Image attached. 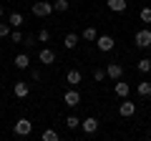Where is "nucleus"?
Returning a JSON list of instances; mask_svg holds the SVG:
<instances>
[{
  "label": "nucleus",
  "mask_w": 151,
  "mask_h": 141,
  "mask_svg": "<svg viewBox=\"0 0 151 141\" xmlns=\"http://www.w3.org/2000/svg\"><path fill=\"white\" fill-rule=\"evenodd\" d=\"M33 15L35 18H48L50 13H53V3H45V0H40V3H33Z\"/></svg>",
  "instance_id": "1"
},
{
  "label": "nucleus",
  "mask_w": 151,
  "mask_h": 141,
  "mask_svg": "<svg viewBox=\"0 0 151 141\" xmlns=\"http://www.w3.org/2000/svg\"><path fill=\"white\" fill-rule=\"evenodd\" d=\"M136 48H151V30H136Z\"/></svg>",
  "instance_id": "2"
},
{
  "label": "nucleus",
  "mask_w": 151,
  "mask_h": 141,
  "mask_svg": "<svg viewBox=\"0 0 151 141\" xmlns=\"http://www.w3.org/2000/svg\"><path fill=\"white\" fill-rule=\"evenodd\" d=\"M96 45H98V50H103V53H108V50H113V45H116V40H113L111 35H98V38H96Z\"/></svg>",
  "instance_id": "3"
},
{
  "label": "nucleus",
  "mask_w": 151,
  "mask_h": 141,
  "mask_svg": "<svg viewBox=\"0 0 151 141\" xmlns=\"http://www.w3.org/2000/svg\"><path fill=\"white\" fill-rule=\"evenodd\" d=\"M63 101H65V106L76 109V106L81 103V93L76 91V88H70V91H65V93H63Z\"/></svg>",
  "instance_id": "4"
},
{
  "label": "nucleus",
  "mask_w": 151,
  "mask_h": 141,
  "mask_svg": "<svg viewBox=\"0 0 151 141\" xmlns=\"http://www.w3.org/2000/svg\"><path fill=\"white\" fill-rule=\"evenodd\" d=\"M33 131V124L28 119H18L15 121V136H28Z\"/></svg>",
  "instance_id": "5"
},
{
  "label": "nucleus",
  "mask_w": 151,
  "mask_h": 141,
  "mask_svg": "<svg viewBox=\"0 0 151 141\" xmlns=\"http://www.w3.org/2000/svg\"><path fill=\"white\" fill-rule=\"evenodd\" d=\"M106 76L113 78V81H119V78L124 76V65H121V63H108L106 65Z\"/></svg>",
  "instance_id": "6"
},
{
  "label": "nucleus",
  "mask_w": 151,
  "mask_h": 141,
  "mask_svg": "<svg viewBox=\"0 0 151 141\" xmlns=\"http://www.w3.org/2000/svg\"><path fill=\"white\" fill-rule=\"evenodd\" d=\"M119 114L124 116V119L134 116V114H136V103H134V101H129V98H124V103L119 106Z\"/></svg>",
  "instance_id": "7"
},
{
  "label": "nucleus",
  "mask_w": 151,
  "mask_h": 141,
  "mask_svg": "<svg viewBox=\"0 0 151 141\" xmlns=\"http://www.w3.org/2000/svg\"><path fill=\"white\" fill-rule=\"evenodd\" d=\"M38 60H40L43 65H53V63H55V53H53L50 48H43L40 53H38Z\"/></svg>",
  "instance_id": "8"
},
{
  "label": "nucleus",
  "mask_w": 151,
  "mask_h": 141,
  "mask_svg": "<svg viewBox=\"0 0 151 141\" xmlns=\"http://www.w3.org/2000/svg\"><path fill=\"white\" fill-rule=\"evenodd\" d=\"M81 129L86 131V134H96V131H98V121L93 119V116H88V119L81 121Z\"/></svg>",
  "instance_id": "9"
},
{
  "label": "nucleus",
  "mask_w": 151,
  "mask_h": 141,
  "mask_svg": "<svg viewBox=\"0 0 151 141\" xmlns=\"http://www.w3.org/2000/svg\"><path fill=\"white\" fill-rule=\"evenodd\" d=\"M129 93H131V86L119 78V81H116V96H119V98H129Z\"/></svg>",
  "instance_id": "10"
},
{
  "label": "nucleus",
  "mask_w": 151,
  "mask_h": 141,
  "mask_svg": "<svg viewBox=\"0 0 151 141\" xmlns=\"http://www.w3.org/2000/svg\"><path fill=\"white\" fill-rule=\"evenodd\" d=\"M15 98H28V93H30V88H28V83H23V81H15Z\"/></svg>",
  "instance_id": "11"
},
{
  "label": "nucleus",
  "mask_w": 151,
  "mask_h": 141,
  "mask_svg": "<svg viewBox=\"0 0 151 141\" xmlns=\"http://www.w3.org/2000/svg\"><path fill=\"white\" fill-rule=\"evenodd\" d=\"M106 5L111 8L113 13H124V10H126V5H129V3H126V0H106Z\"/></svg>",
  "instance_id": "12"
},
{
  "label": "nucleus",
  "mask_w": 151,
  "mask_h": 141,
  "mask_svg": "<svg viewBox=\"0 0 151 141\" xmlns=\"http://www.w3.org/2000/svg\"><path fill=\"white\" fill-rule=\"evenodd\" d=\"M136 93L144 96V98H149L151 96V83L149 81H139V83H136Z\"/></svg>",
  "instance_id": "13"
},
{
  "label": "nucleus",
  "mask_w": 151,
  "mask_h": 141,
  "mask_svg": "<svg viewBox=\"0 0 151 141\" xmlns=\"http://www.w3.org/2000/svg\"><path fill=\"white\" fill-rule=\"evenodd\" d=\"M28 65H30V58H28L25 53H18V55H15V68H18V70H25Z\"/></svg>",
  "instance_id": "14"
},
{
  "label": "nucleus",
  "mask_w": 151,
  "mask_h": 141,
  "mask_svg": "<svg viewBox=\"0 0 151 141\" xmlns=\"http://www.w3.org/2000/svg\"><path fill=\"white\" fill-rule=\"evenodd\" d=\"M81 78H83V76H81V70H76V68H73V70H68L65 81H68L70 86H78V83H81Z\"/></svg>",
  "instance_id": "15"
},
{
  "label": "nucleus",
  "mask_w": 151,
  "mask_h": 141,
  "mask_svg": "<svg viewBox=\"0 0 151 141\" xmlns=\"http://www.w3.org/2000/svg\"><path fill=\"white\" fill-rule=\"evenodd\" d=\"M63 45H65L68 50H73L76 45H78V35H76V33H68V35L63 38Z\"/></svg>",
  "instance_id": "16"
},
{
  "label": "nucleus",
  "mask_w": 151,
  "mask_h": 141,
  "mask_svg": "<svg viewBox=\"0 0 151 141\" xmlns=\"http://www.w3.org/2000/svg\"><path fill=\"white\" fill-rule=\"evenodd\" d=\"M8 23H10V28H20L23 25V13H10Z\"/></svg>",
  "instance_id": "17"
},
{
  "label": "nucleus",
  "mask_w": 151,
  "mask_h": 141,
  "mask_svg": "<svg viewBox=\"0 0 151 141\" xmlns=\"http://www.w3.org/2000/svg\"><path fill=\"white\" fill-rule=\"evenodd\" d=\"M40 139H43V141H58L60 136H58V131H55V129H45L43 134H40Z\"/></svg>",
  "instance_id": "18"
},
{
  "label": "nucleus",
  "mask_w": 151,
  "mask_h": 141,
  "mask_svg": "<svg viewBox=\"0 0 151 141\" xmlns=\"http://www.w3.org/2000/svg\"><path fill=\"white\" fill-rule=\"evenodd\" d=\"M136 68H139L141 73H151V58H141L139 63H136Z\"/></svg>",
  "instance_id": "19"
},
{
  "label": "nucleus",
  "mask_w": 151,
  "mask_h": 141,
  "mask_svg": "<svg viewBox=\"0 0 151 141\" xmlns=\"http://www.w3.org/2000/svg\"><path fill=\"white\" fill-rule=\"evenodd\" d=\"M68 8H70L68 0H55V3H53V10H58V13H65Z\"/></svg>",
  "instance_id": "20"
},
{
  "label": "nucleus",
  "mask_w": 151,
  "mask_h": 141,
  "mask_svg": "<svg viewBox=\"0 0 151 141\" xmlns=\"http://www.w3.org/2000/svg\"><path fill=\"white\" fill-rule=\"evenodd\" d=\"M65 126H68V129H78V126H81V119H78V116H68V119H65Z\"/></svg>",
  "instance_id": "21"
},
{
  "label": "nucleus",
  "mask_w": 151,
  "mask_h": 141,
  "mask_svg": "<svg viewBox=\"0 0 151 141\" xmlns=\"http://www.w3.org/2000/svg\"><path fill=\"white\" fill-rule=\"evenodd\" d=\"M83 38H86V40H96V38H98L96 28H86V30H83Z\"/></svg>",
  "instance_id": "22"
},
{
  "label": "nucleus",
  "mask_w": 151,
  "mask_h": 141,
  "mask_svg": "<svg viewBox=\"0 0 151 141\" xmlns=\"http://www.w3.org/2000/svg\"><path fill=\"white\" fill-rule=\"evenodd\" d=\"M141 23H151V8H141Z\"/></svg>",
  "instance_id": "23"
},
{
  "label": "nucleus",
  "mask_w": 151,
  "mask_h": 141,
  "mask_svg": "<svg viewBox=\"0 0 151 141\" xmlns=\"http://www.w3.org/2000/svg\"><path fill=\"white\" fill-rule=\"evenodd\" d=\"M10 38H13V43H23V38H25V35H23V33L18 30V28H13V33H10Z\"/></svg>",
  "instance_id": "24"
},
{
  "label": "nucleus",
  "mask_w": 151,
  "mask_h": 141,
  "mask_svg": "<svg viewBox=\"0 0 151 141\" xmlns=\"http://www.w3.org/2000/svg\"><path fill=\"white\" fill-rule=\"evenodd\" d=\"M10 35V23H0V38H8Z\"/></svg>",
  "instance_id": "25"
},
{
  "label": "nucleus",
  "mask_w": 151,
  "mask_h": 141,
  "mask_svg": "<svg viewBox=\"0 0 151 141\" xmlns=\"http://www.w3.org/2000/svg\"><path fill=\"white\" fill-rule=\"evenodd\" d=\"M38 40H40V43H48V40H50V30H45V28H43V30L38 33Z\"/></svg>",
  "instance_id": "26"
},
{
  "label": "nucleus",
  "mask_w": 151,
  "mask_h": 141,
  "mask_svg": "<svg viewBox=\"0 0 151 141\" xmlns=\"http://www.w3.org/2000/svg\"><path fill=\"white\" fill-rule=\"evenodd\" d=\"M106 78V68H96L93 70V81H103Z\"/></svg>",
  "instance_id": "27"
},
{
  "label": "nucleus",
  "mask_w": 151,
  "mask_h": 141,
  "mask_svg": "<svg viewBox=\"0 0 151 141\" xmlns=\"http://www.w3.org/2000/svg\"><path fill=\"white\" fill-rule=\"evenodd\" d=\"M30 76H33V81H35V83H38V81H43V73H40V70H35V68L30 70Z\"/></svg>",
  "instance_id": "28"
},
{
  "label": "nucleus",
  "mask_w": 151,
  "mask_h": 141,
  "mask_svg": "<svg viewBox=\"0 0 151 141\" xmlns=\"http://www.w3.org/2000/svg\"><path fill=\"white\" fill-rule=\"evenodd\" d=\"M23 43H25V45H33V43H35V35H25V38H23Z\"/></svg>",
  "instance_id": "29"
},
{
  "label": "nucleus",
  "mask_w": 151,
  "mask_h": 141,
  "mask_svg": "<svg viewBox=\"0 0 151 141\" xmlns=\"http://www.w3.org/2000/svg\"><path fill=\"white\" fill-rule=\"evenodd\" d=\"M0 18H3V5H0Z\"/></svg>",
  "instance_id": "30"
}]
</instances>
